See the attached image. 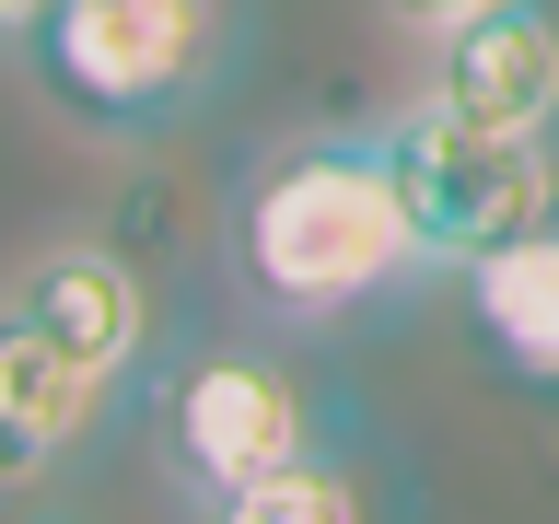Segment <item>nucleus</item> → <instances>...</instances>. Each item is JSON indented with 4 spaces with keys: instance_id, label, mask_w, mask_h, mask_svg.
<instances>
[{
    "instance_id": "obj_1",
    "label": "nucleus",
    "mask_w": 559,
    "mask_h": 524,
    "mask_svg": "<svg viewBox=\"0 0 559 524\" xmlns=\"http://www.w3.org/2000/svg\"><path fill=\"white\" fill-rule=\"evenodd\" d=\"M222 279L257 326H349V314L408 303L431 269L396 175H384L373 129H292L269 152H245L234 210H222Z\"/></svg>"
},
{
    "instance_id": "obj_2",
    "label": "nucleus",
    "mask_w": 559,
    "mask_h": 524,
    "mask_svg": "<svg viewBox=\"0 0 559 524\" xmlns=\"http://www.w3.org/2000/svg\"><path fill=\"white\" fill-rule=\"evenodd\" d=\"M245 59V0H47L24 70L82 140H175L222 105Z\"/></svg>"
},
{
    "instance_id": "obj_3",
    "label": "nucleus",
    "mask_w": 559,
    "mask_h": 524,
    "mask_svg": "<svg viewBox=\"0 0 559 524\" xmlns=\"http://www.w3.org/2000/svg\"><path fill=\"white\" fill-rule=\"evenodd\" d=\"M152 443H164L175 501H210V489H245L269 466H304V454L349 443V396L314 384L292 349L269 338H210L187 349L152 396Z\"/></svg>"
},
{
    "instance_id": "obj_4",
    "label": "nucleus",
    "mask_w": 559,
    "mask_h": 524,
    "mask_svg": "<svg viewBox=\"0 0 559 524\" xmlns=\"http://www.w3.org/2000/svg\"><path fill=\"white\" fill-rule=\"evenodd\" d=\"M373 140L431 269H478L489 245L559 222V140H501V129L443 117V105H396V117H373Z\"/></svg>"
},
{
    "instance_id": "obj_5",
    "label": "nucleus",
    "mask_w": 559,
    "mask_h": 524,
    "mask_svg": "<svg viewBox=\"0 0 559 524\" xmlns=\"http://www.w3.org/2000/svg\"><path fill=\"white\" fill-rule=\"evenodd\" d=\"M0 303H24L47 338L82 361V373L105 384V396H129L140 373H152V338H164V314H152V279L117 257L105 234H59L35 245L24 269L0 279Z\"/></svg>"
},
{
    "instance_id": "obj_6",
    "label": "nucleus",
    "mask_w": 559,
    "mask_h": 524,
    "mask_svg": "<svg viewBox=\"0 0 559 524\" xmlns=\"http://www.w3.org/2000/svg\"><path fill=\"white\" fill-rule=\"evenodd\" d=\"M419 105L501 129V140H559V0H501L478 24H454L431 47Z\"/></svg>"
},
{
    "instance_id": "obj_7",
    "label": "nucleus",
    "mask_w": 559,
    "mask_h": 524,
    "mask_svg": "<svg viewBox=\"0 0 559 524\" xmlns=\"http://www.w3.org/2000/svg\"><path fill=\"white\" fill-rule=\"evenodd\" d=\"M105 419H117V396H105V384L82 373L24 303H0V489L59 478Z\"/></svg>"
},
{
    "instance_id": "obj_8",
    "label": "nucleus",
    "mask_w": 559,
    "mask_h": 524,
    "mask_svg": "<svg viewBox=\"0 0 559 524\" xmlns=\"http://www.w3.org/2000/svg\"><path fill=\"white\" fill-rule=\"evenodd\" d=\"M454 279H466V303H478L489 349H501L524 384H548V396H559V222H536V234H513V245H489L478 269H454Z\"/></svg>"
},
{
    "instance_id": "obj_9",
    "label": "nucleus",
    "mask_w": 559,
    "mask_h": 524,
    "mask_svg": "<svg viewBox=\"0 0 559 524\" xmlns=\"http://www.w3.org/2000/svg\"><path fill=\"white\" fill-rule=\"evenodd\" d=\"M187 524H373V489H361V466L338 443V454H304V466H269L245 489L187 501Z\"/></svg>"
},
{
    "instance_id": "obj_10",
    "label": "nucleus",
    "mask_w": 559,
    "mask_h": 524,
    "mask_svg": "<svg viewBox=\"0 0 559 524\" xmlns=\"http://www.w3.org/2000/svg\"><path fill=\"white\" fill-rule=\"evenodd\" d=\"M396 35H419V47H443L454 24H478V12H501V0H373Z\"/></svg>"
},
{
    "instance_id": "obj_11",
    "label": "nucleus",
    "mask_w": 559,
    "mask_h": 524,
    "mask_svg": "<svg viewBox=\"0 0 559 524\" xmlns=\"http://www.w3.org/2000/svg\"><path fill=\"white\" fill-rule=\"evenodd\" d=\"M35 24H47V0H0V59H24Z\"/></svg>"
}]
</instances>
